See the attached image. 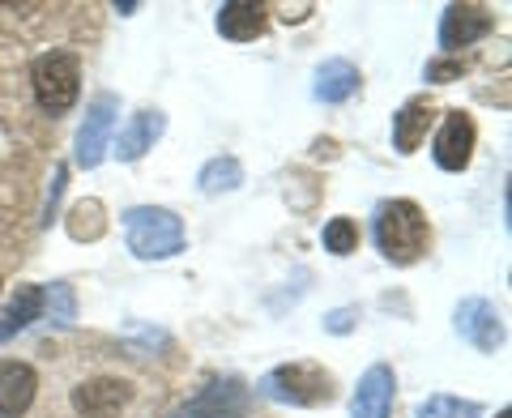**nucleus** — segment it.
Returning a JSON list of instances; mask_svg holds the SVG:
<instances>
[{
	"mask_svg": "<svg viewBox=\"0 0 512 418\" xmlns=\"http://www.w3.org/2000/svg\"><path fill=\"white\" fill-rule=\"evenodd\" d=\"M431 120H436V111H431L427 99H414V103H406L402 111H397V116H393V146H397V154H414V150H419Z\"/></svg>",
	"mask_w": 512,
	"mask_h": 418,
	"instance_id": "16",
	"label": "nucleus"
},
{
	"mask_svg": "<svg viewBox=\"0 0 512 418\" xmlns=\"http://www.w3.org/2000/svg\"><path fill=\"white\" fill-rule=\"evenodd\" d=\"M397 397V376L389 363H376L359 376V389L350 397V418H389Z\"/></svg>",
	"mask_w": 512,
	"mask_h": 418,
	"instance_id": "9",
	"label": "nucleus"
},
{
	"mask_svg": "<svg viewBox=\"0 0 512 418\" xmlns=\"http://www.w3.org/2000/svg\"><path fill=\"white\" fill-rule=\"evenodd\" d=\"M124 239H128V252L141 256V261H167V256L184 252V222L175 209L133 205L124 214Z\"/></svg>",
	"mask_w": 512,
	"mask_h": 418,
	"instance_id": "2",
	"label": "nucleus"
},
{
	"mask_svg": "<svg viewBox=\"0 0 512 418\" xmlns=\"http://www.w3.org/2000/svg\"><path fill=\"white\" fill-rule=\"evenodd\" d=\"M320 244H325V252H333V256H350L359 248V227L350 218H329L325 231H320Z\"/></svg>",
	"mask_w": 512,
	"mask_h": 418,
	"instance_id": "20",
	"label": "nucleus"
},
{
	"mask_svg": "<svg viewBox=\"0 0 512 418\" xmlns=\"http://www.w3.org/2000/svg\"><path fill=\"white\" fill-rule=\"evenodd\" d=\"M248 414V389L235 376L210 380L197 397H188L171 418H244Z\"/></svg>",
	"mask_w": 512,
	"mask_h": 418,
	"instance_id": "6",
	"label": "nucleus"
},
{
	"mask_svg": "<svg viewBox=\"0 0 512 418\" xmlns=\"http://www.w3.org/2000/svg\"><path fill=\"white\" fill-rule=\"evenodd\" d=\"M261 393L282 406H320L333 397V376L316 363H286L261 380Z\"/></svg>",
	"mask_w": 512,
	"mask_h": 418,
	"instance_id": "4",
	"label": "nucleus"
},
{
	"mask_svg": "<svg viewBox=\"0 0 512 418\" xmlns=\"http://www.w3.org/2000/svg\"><path fill=\"white\" fill-rule=\"evenodd\" d=\"M500 418H508V410H500Z\"/></svg>",
	"mask_w": 512,
	"mask_h": 418,
	"instance_id": "25",
	"label": "nucleus"
},
{
	"mask_svg": "<svg viewBox=\"0 0 512 418\" xmlns=\"http://www.w3.org/2000/svg\"><path fill=\"white\" fill-rule=\"evenodd\" d=\"M116 111H120L116 94H99V99L86 107V120H82V128H77V150H73L77 167L94 171V167L103 163L107 141H111V128H116Z\"/></svg>",
	"mask_w": 512,
	"mask_h": 418,
	"instance_id": "5",
	"label": "nucleus"
},
{
	"mask_svg": "<svg viewBox=\"0 0 512 418\" xmlns=\"http://www.w3.org/2000/svg\"><path fill=\"white\" fill-rule=\"evenodd\" d=\"M39 376L22 359H0V418H22L35 406Z\"/></svg>",
	"mask_w": 512,
	"mask_h": 418,
	"instance_id": "11",
	"label": "nucleus"
},
{
	"mask_svg": "<svg viewBox=\"0 0 512 418\" xmlns=\"http://www.w3.org/2000/svg\"><path fill=\"white\" fill-rule=\"evenodd\" d=\"M491 30L487 9L478 5H448L440 18V47L444 52H457V47H470L474 39H483Z\"/></svg>",
	"mask_w": 512,
	"mask_h": 418,
	"instance_id": "12",
	"label": "nucleus"
},
{
	"mask_svg": "<svg viewBox=\"0 0 512 418\" xmlns=\"http://www.w3.org/2000/svg\"><path fill=\"white\" fill-rule=\"evenodd\" d=\"M39 316H43V291L39 286H18V295H13L5 303V312H0V342H9L13 333L30 329Z\"/></svg>",
	"mask_w": 512,
	"mask_h": 418,
	"instance_id": "17",
	"label": "nucleus"
},
{
	"mask_svg": "<svg viewBox=\"0 0 512 418\" xmlns=\"http://www.w3.org/2000/svg\"><path fill=\"white\" fill-rule=\"evenodd\" d=\"M163 128H167L163 111H137V116L128 120V128L120 133V141H116V158L120 163H137L146 150H154V141L163 137Z\"/></svg>",
	"mask_w": 512,
	"mask_h": 418,
	"instance_id": "15",
	"label": "nucleus"
},
{
	"mask_svg": "<svg viewBox=\"0 0 512 418\" xmlns=\"http://www.w3.org/2000/svg\"><path fill=\"white\" fill-rule=\"evenodd\" d=\"M453 325L474 350H483V355H495V350L504 346V320H500V312H495V303H487V299L457 303Z\"/></svg>",
	"mask_w": 512,
	"mask_h": 418,
	"instance_id": "8",
	"label": "nucleus"
},
{
	"mask_svg": "<svg viewBox=\"0 0 512 418\" xmlns=\"http://www.w3.org/2000/svg\"><path fill=\"white\" fill-rule=\"evenodd\" d=\"M128 401H133V384L111 380V376L86 380V384H77L73 389V410L82 418H116Z\"/></svg>",
	"mask_w": 512,
	"mask_h": 418,
	"instance_id": "10",
	"label": "nucleus"
},
{
	"mask_svg": "<svg viewBox=\"0 0 512 418\" xmlns=\"http://www.w3.org/2000/svg\"><path fill=\"white\" fill-rule=\"evenodd\" d=\"M461 73V64H431L427 77H457Z\"/></svg>",
	"mask_w": 512,
	"mask_h": 418,
	"instance_id": "24",
	"label": "nucleus"
},
{
	"mask_svg": "<svg viewBox=\"0 0 512 418\" xmlns=\"http://www.w3.org/2000/svg\"><path fill=\"white\" fill-rule=\"evenodd\" d=\"M372 239L384 252V261L393 265H414L427 252L431 227L423 218V209L414 201H384L372 218Z\"/></svg>",
	"mask_w": 512,
	"mask_h": 418,
	"instance_id": "1",
	"label": "nucleus"
},
{
	"mask_svg": "<svg viewBox=\"0 0 512 418\" xmlns=\"http://www.w3.org/2000/svg\"><path fill=\"white\" fill-rule=\"evenodd\" d=\"M474 141L478 128L466 111H448L444 124L436 128V141H431V158H436L440 171H466L474 158Z\"/></svg>",
	"mask_w": 512,
	"mask_h": 418,
	"instance_id": "7",
	"label": "nucleus"
},
{
	"mask_svg": "<svg viewBox=\"0 0 512 418\" xmlns=\"http://www.w3.org/2000/svg\"><path fill=\"white\" fill-rule=\"evenodd\" d=\"M64 167H56L52 171V188H47V201H43V222H52V214H56V205H60V197H64Z\"/></svg>",
	"mask_w": 512,
	"mask_h": 418,
	"instance_id": "22",
	"label": "nucleus"
},
{
	"mask_svg": "<svg viewBox=\"0 0 512 418\" xmlns=\"http://www.w3.org/2000/svg\"><path fill=\"white\" fill-rule=\"evenodd\" d=\"M43 308L47 316L56 320V325H73V316H77V303H73V291L64 282H52V291H43Z\"/></svg>",
	"mask_w": 512,
	"mask_h": 418,
	"instance_id": "21",
	"label": "nucleus"
},
{
	"mask_svg": "<svg viewBox=\"0 0 512 418\" xmlns=\"http://www.w3.org/2000/svg\"><path fill=\"white\" fill-rule=\"evenodd\" d=\"M359 69L350 60H342V56H333V60H325L316 69V77H312V94H316V103H346L350 94L359 90Z\"/></svg>",
	"mask_w": 512,
	"mask_h": 418,
	"instance_id": "13",
	"label": "nucleus"
},
{
	"mask_svg": "<svg viewBox=\"0 0 512 418\" xmlns=\"http://www.w3.org/2000/svg\"><path fill=\"white\" fill-rule=\"evenodd\" d=\"M355 316H359V308H338V312H329L325 329H329V333H350V325H355Z\"/></svg>",
	"mask_w": 512,
	"mask_h": 418,
	"instance_id": "23",
	"label": "nucleus"
},
{
	"mask_svg": "<svg viewBox=\"0 0 512 418\" xmlns=\"http://www.w3.org/2000/svg\"><path fill=\"white\" fill-rule=\"evenodd\" d=\"M269 22V9L265 5H252V0H227L218 9V35L222 39H235V43H248L265 30Z\"/></svg>",
	"mask_w": 512,
	"mask_h": 418,
	"instance_id": "14",
	"label": "nucleus"
},
{
	"mask_svg": "<svg viewBox=\"0 0 512 418\" xmlns=\"http://www.w3.org/2000/svg\"><path fill=\"white\" fill-rule=\"evenodd\" d=\"M197 184H201L205 197H218V192H235L239 184H244V167H239V158H231V154L210 158V163L201 167Z\"/></svg>",
	"mask_w": 512,
	"mask_h": 418,
	"instance_id": "18",
	"label": "nucleus"
},
{
	"mask_svg": "<svg viewBox=\"0 0 512 418\" xmlns=\"http://www.w3.org/2000/svg\"><path fill=\"white\" fill-rule=\"evenodd\" d=\"M483 410H478V401H461V397H448V393H436L419 401V410H414V418H478Z\"/></svg>",
	"mask_w": 512,
	"mask_h": 418,
	"instance_id": "19",
	"label": "nucleus"
},
{
	"mask_svg": "<svg viewBox=\"0 0 512 418\" xmlns=\"http://www.w3.org/2000/svg\"><path fill=\"white\" fill-rule=\"evenodd\" d=\"M30 86H35V103L47 116H64L82 94V64L73 52H47L30 69Z\"/></svg>",
	"mask_w": 512,
	"mask_h": 418,
	"instance_id": "3",
	"label": "nucleus"
}]
</instances>
